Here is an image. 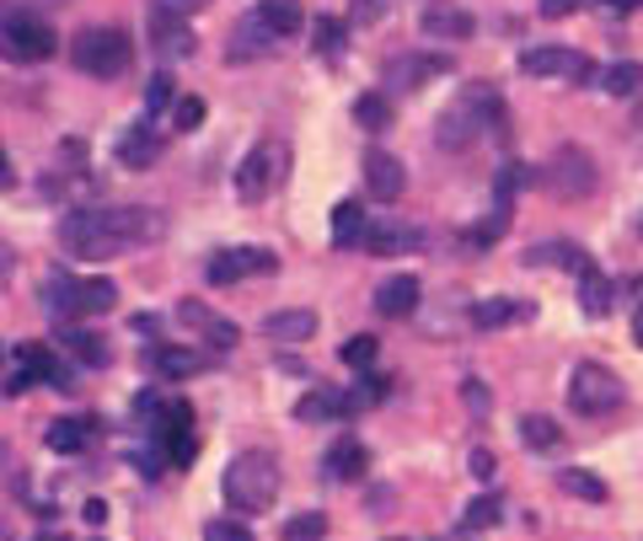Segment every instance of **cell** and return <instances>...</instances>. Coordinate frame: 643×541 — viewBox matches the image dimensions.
<instances>
[{
	"label": "cell",
	"instance_id": "cell-1",
	"mask_svg": "<svg viewBox=\"0 0 643 541\" xmlns=\"http://www.w3.org/2000/svg\"><path fill=\"white\" fill-rule=\"evenodd\" d=\"M161 237V214L155 210H134V204H102V210H70L60 220V241L64 252L102 263V258H119L134 252L145 241Z\"/></svg>",
	"mask_w": 643,
	"mask_h": 541
},
{
	"label": "cell",
	"instance_id": "cell-2",
	"mask_svg": "<svg viewBox=\"0 0 643 541\" xmlns=\"http://www.w3.org/2000/svg\"><path fill=\"white\" fill-rule=\"evenodd\" d=\"M220 493L237 514H269L279 499V461L269 451H237L225 461Z\"/></svg>",
	"mask_w": 643,
	"mask_h": 541
},
{
	"label": "cell",
	"instance_id": "cell-3",
	"mask_svg": "<svg viewBox=\"0 0 643 541\" xmlns=\"http://www.w3.org/2000/svg\"><path fill=\"white\" fill-rule=\"evenodd\" d=\"M493 119H499V97H493V87L472 81V87L440 113V146H445V151H466L472 140H483V129H493Z\"/></svg>",
	"mask_w": 643,
	"mask_h": 541
},
{
	"label": "cell",
	"instance_id": "cell-4",
	"mask_svg": "<svg viewBox=\"0 0 643 541\" xmlns=\"http://www.w3.org/2000/svg\"><path fill=\"white\" fill-rule=\"evenodd\" d=\"M113 301H119L113 279H76V273H49V284H43V305H49L60 322L102 317V311H113Z\"/></svg>",
	"mask_w": 643,
	"mask_h": 541
},
{
	"label": "cell",
	"instance_id": "cell-5",
	"mask_svg": "<svg viewBox=\"0 0 643 541\" xmlns=\"http://www.w3.org/2000/svg\"><path fill=\"white\" fill-rule=\"evenodd\" d=\"M70 60H76V70H87L97 81H119L123 70L134 64V43H129L123 28H87V32H76Z\"/></svg>",
	"mask_w": 643,
	"mask_h": 541
},
{
	"label": "cell",
	"instance_id": "cell-6",
	"mask_svg": "<svg viewBox=\"0 0 643 541\" xmlns=\"http://www.w3.org/2000/svg\"><path fill=\"white\" fill-rule=\"evenodd\" d=\"M279 178H284V146H279V140H258V146L237 161L231 188H237L242 204H263V199L279 188Z\"/></svg>",
	"mask_w": 643,
	"mask_h": 541
},
{
	"label": "cell",
	"instance_id": "cell-7",
	"mask_svg": "<svg viewBox=\"0 0 643 541\" xmlns=\"http://www.w3.org/2000/svg\"><path fill=\"white\" fill-rule=\"evenodd\" d=\"M569 408L580 419H606V413L622 408V381L606 364H574V375H569Z\"/></svg>",
	"mask_w": 643,
	"mask_h": 541
},
{
	"label": "cell",
	"instance_id": "cell-8",
	"mask_svg": "<svg viewBox=\"0 0 643 541\" xmlns=\"http://www.w3.org/2000/svg\"><path fill=\"white\" fill-rule=\"evenodd\" d=\"M54 49H60V38L49 22H38L28 11H6V22H0V54L6 60H54Z\"/></svg>",
	"mask_w": 643,
	"mask_h": 541
},
{
	"label": "cell",
	"instance_id": "cell-9",
	"mask_svg": "<svg viewBox=\"0 0 643 541\" xmlns=\"http://www.w3.org/2000/svg\"><path fill=\"white\" fill-rule=\"evenodd\" d=\"M542 182H547L552 193L563 199V204H574V199H590L595 193V156L580 151V146H557L552 161L542 167Z\"/></svg>",
	"mask_w": 643,
	"mask_h": 541
},
{
	"label": "cell",
	"instance_id": "cell-10",
	"mask_svg": "<svg viewBox=\"0 0 643 541\" xmlns=\"http://www.w3.org/2000/svg\"><path fill=\"white\" fill-rule=\"evenodd\" d=\"M521 76H536V81H595V60L590 54H580V49H557V43H547V49H525L521 54Z\"/></svg>",
	"mask_w": 643,
	"mask_h": 541
},
{
	"label": "cell",
	"instance_id": "cell-11",
	"mask_svg": "<svg viewBox=\"0 0 643 541\" xmlns=\"http://www.w3.org/2000/svg\"><path fill=\"white\" fill-rule=\"evenodd\" d=\"M210 284H242V279H263V273H279V258L269 247H225L210 258Z\"/></svg>",
	"mask_w": 643,
	"mask_h": 541
},
{
	"label": "cell",
	"instance_id": "cell-12",
	"mask_svg": "<svg viewBox=\"0 0 643 541\" xmlns=\"http://www.w3.org/2000/svg\"><path fill=\"white\" fill-rule=\"evenodd\" d=\"M451 70L445 54H398V60H386L381 70V87L386 91H424L429 81H440Z\"/></svg>",
	"mask_w": 643,
	"mask_h": 541
},
{
	"label": "cell",
	"instance_id": "cell-13",
	"mask_svg": "<svg viewBox=\"0 0 643 541\" xmlns=\"http://www.w3.org/2000/svg\"><path fill=\"white\" fill-rule=\"evenodd\" d=\"M408 188V167L392 151H365V193L375 204H398Z\"/></svg>",
	"mask_w": 643,
	"mask_h": 541
},
{
	"label": "cell",
	"instance_id": "cell-14",
	"mask_svg": "<svg viewBox=\"0 0 643 541\" xmlns=\"http://www.w3.org/2000/svg\"><path fill=\"white\" fill-rule=\"evenodd\" d=\"M419 295H424L419 273H392V279H381V290H375V311H381L386 322H402V317L419 311Z\"/></svg>",
	"mask_w": 643,
	"mask_h": 541
},
{
	"label": "cell",
	"instance_id": "cell-15",
	"mask_svg": "<svg viewBox=\"0 0 643 541\" xmlns=\"http://www.w3.org/2000/svg\"><path fill=\"white\" fill-rule=\"evenodd\" d=\"M161 440H167V461H172V467H193V455H199V434H193V408H188V402H172V408H167V429H161Z\"/></svg>",
	"mask_w": 643,
	"mask_h": 541
},
{
	"label": "cell",
	"instance_id": "cell-16",
	"mask_svg": "<svg viewBox=\"0 0 643 541\" xmlns=\"http://www.w3.org/2000/svg\"><path fill=\"white\" fill-rule=\"evenodd\" d=\"M145 32H151V49H161L167 60H183V54H193V32H188V22H183V17H172V11H161V6H151Z\"/></svg>",
	"mask_w": 643,
	"mask_h": 541
},
{
	"label": "cell",
	"instance_id": "cell-17",
	"mask_svg": "<svg viewBox=\"0 0 643 541\" xmlns=\"http://www.w3.org/2000/svg\"><path fill=\"white\" fill-rule=\"evenodd\" d=\"M419 241H424V237H419L413 226H398V220H370L360 252H370V258H402V252H413Z\"/></svg>",
	"mask_w": 643,
	"mask_h": 541
},
{
	"label": "cell",
	"instance_id": "cell-18",
	"mask_svg": "<svg viewBox=\"0 0 643 541\" xmlns=\"http://www.w3.org/2000/svg\"><path fill=\"white\" fill-rule=\"evenodd\" d=\"M354 413H360L354 397H349V391H333V387L307 391V397L295 402V419L301 423H343V419H354Z\"/></svg>",
	"mask_w": 643,
	"mask_h": 541
},
{
	"label": "cell",
	"instance_id": "cell-19",
	"mask_svg": "<svg viewBox=\"0 0 643 541\" xmlns=\"http://www.w3.org/2000/svg\"><path fill=\"white\" fill-rule=\"evenodd\" d=\"M274 43H279V32L252 11L247 22L231 28V60H263V54H274Z\"/></svg>",
	"mask_w": 643,
	"mask_h": 541
},
{
	"label": "cell",
	"instance_id": "cell-20",
	"mask_svg": "<svg viewBox=\"0 0 643 541\" xmlns=\"http://www.w3.org/2000/svg\"><path fill=\"white\" fill-rule=\"evenodd\" d=\"M536 305L531 301H515V295H493V301H478L472 305V328H515V322H531Z\"/></svg>",
	"mask_w": 643,
	"mask_h": 541
},
{
	"label": "cell",
	"instance_id": "cell-21",
	"mask_svg": "<svg viewBox=\"0 0 643 541\" xmlns=\"http://www.w3.org/2000/svg\"><path fill=\"white\" fill-rule=\"evenodd\" d=\"M178 317H183L188 328H199V332H204V343H214V349H237V343H242V332H237V322L214 317L210 305L183 301V305H178Z\"/></svg>",
	"mask_w": 643,
	"mask_h": 541
},
{
	"label": "cell",
	"instance_id": "cell-22",
	"mask_svg": "<svg viewBox=\"0 0 643 541\" xmlns=\"http://www.w3.org/2000/svg\"><path fill=\"white\" fill-rule=\"evenodd\" d=\"M365 467H370V455L365 445L354 440V434H338L333 440V451L322 455V472L333 482H354V478H365Z\"/></svg>",
	"mask_w": 643,
	"mask_h": 541
},
{
	"label": "cell",
	"instance_id": "cell-23",
	"mask_svg": "<svg viewBox=\"0 0 643 541\" xmlns=\"http://www.w3.org/2000/svg\"><path fill=\"white\" fill-rule=\"evenodd\" d=\"M525 263H531V269H569V273H580L590 258H584V247H574V241H531V247H525Z\"/></svg>",
	"mask_w": 643,
	"mask_h": 541
},
{
	"label": "cell",
	"instance_id": "cell-24",
	"mask_svg": "<svg viewBox=\"0 0 643 541\" xmlns=\"http://www.w3.org/2000/svg\"><path fill=\"white\" fill-rule=\"evenodd\" d=\"M317 332V311H269L263 317V338L274 343H311Z\"/></svg>",
	"mask_w": 643,
	"mask_h": 541
},
{
	"label": "cell",
	"instance_id": "cell-25",
	"mask_svg": "<svg viewBox=\"0 0 643 541\" xmlns=\"http://www.w3.org/2000/svg\"><path fill=\"white\" fill-rule=\"evenodd\" d=\"M574 279H580V305H584V317H606V311H612V301H616L612 279L595 269V263H584V269L574 273Z\"/></svg>",
	"mask_w": 643,
	"mask_h": 541
},
{
	"label": "cell",
	"instance_id": "cell-26",
	"mask_svg": "<svg viewBox=\"0 0 643 541\" xmlns=\"http://www.w3.org/2000/svg\"><path fill=\"white\" fill-rule=\"evenodd\" d=\"M92 434H97L92 419H54V423H49V451L81 455L87 445H92Z\"/></svg>",
	"mask_w": 643,
	"mask_h": 541
},
{
	"label": "cell",
	"instance_id": "cell-27",
	"mask_svg": "<svg viewBox=\"0 0 643 541\" xmlns=\"http://www.w3.org/2000/svg\"><path fill=\"white\" fill-rule=\"evenodd\" d=\"M472 11H461V6H429L424 11V32L429 38H472Z\"/></svg>",
	"mask_w": 643,
	"mask_h": 541
},
{
	"label": "cell",
	"instance_id": "cell-28",
	"mask_svg": "<svg viewBox=\"0 0 643 541\" xmlns=\"http://www.w3.org/2000/svg\"><path fill=\"white\" fill-rule=\"evenodd\" d=\"M595 81H601L606 97H639L643 91V64L639 60H616V64H606V70H595Z\"/></svg>",
	"mask_w": 643,
	"mask_h": 541
},
{
	"label": "cell",
	"instance_id": "cell-29",
	"mask_svg": "<svg viewBox=\"0 0 643 541\" xmlns=\"http://www.w3.org/2000/svg\"><path fill=\"white\" fill-rule=\"evenodd\" d=\"M17 370H22L28 381H54V387L64 381V364L54 360L43 343H22V349H17Z\"/></svg>",
	"mask_w": 643,
	"mask_h": 541
},
{
	"label": "cell",
	"instance_id": "cell-30",
	"mask_svg": "<svg viewBox=\"0 0 643 541\" xmlns=\"http://www.w3.org/2000/svg\"><path fill=\"white\" fill-rule=\"evenodd\" d=\"M151 364L167 375V381H188V375H199V370H204V360H199L193 349H178V343H161V349L151 354Z\"/></svg>",
	"mask_w": 643,
	"mask_h": 541
},
{
	"label": "cell",
	"instance_id": "cell-31",
	"mask_svg": "<svg viewBox=\"0 0 643 541\" xmlns=\"http://www.w3.org/2000/svg\"><path fill=\"white\" fill-rule=\"evenodd\" d=\"M60 343L64 349H70V354H76V360L81 364H108V343H102V338H97V332H87V328H76V322H64L60 328Z\"/></svg>",
	"mask_w": 643,
	"mask_h": 541
},
{
	"label": "cell",
	"instance_id": "cell-32",
	"mask_svg": "<svg viewBox=\"0 0 643 541\" xmlns=\"http://www.w3.org/2000/svg\"><path fill=\"white\" fill-rule=\"evenodd\" d=\"M365 226H370L365 210H360L354 199H343L333 210V247H360V241H365Z\"/></svg>",
	"mask_w": 643,
	"mask_h": 541
},
{
	"label": "cell",
	"instance_id": "cell-33",
	"mask_svg": "<svg viewBox=\"0 0 643 541\" xmlns=\"http://www.w3.org/2000/svg\"><path fill=\"white\" fill-rule=\"evenodd\" d=\"M354 123H360L365 134L392 129V97H386V91H365V97L354 102Z\"/></svg>",
	"mask_w": 643,
	"mask_h": 541
},
{
	"label": "cell",
	"instance_id": "cell-34",
	"mask_svg": "<svg viewBox=\"0 0 643 541\" xmlns=\"http://www.w3.org/2000/svg\"><path fill=\"white\" fill-rule=\"evenodd\" d=\"M521 440L531 451H557V445H563V429H557V419H547V413H525Z\"/></svg>",
	"mask_w": 643,
	"mask_h": 541
},
{
	"label": "cell",
	"instance_id": "cell-35",
	"mask_svg": "<svg viewBox=\"0 0 643 541\" xmlns=\"http://www.w3.org/2000/svg\"><path fill=\"white\" fill-rule=\"evenodd\" d=\"M258 17H263L279 38L301 32V22H307V17H301V0H263V6H258Z\"/></svg>",
	"mask_w": 643,
	"mask_h": 541
},
{
	"label": "cell",
	"instance_id": "cell-36",
	"mask_svg": "<svg viewBox=\"0 0 643 541\" xmlns=\"http://www.w3.org/2000/svg\"><path fill=\"white\" fill-rule=\"evenodd\" d=\"M311 38H317V43H311V49H317V60H328V64L343 60V38H349V28H343L338 17H322V22L311 28Z\"/></svg>",
	"mask_w": 643,
	"mask_h": 541
},
{
	"label": "cell",
	"instance_id": "cell-37",
	"mask_svg": "<svg viewBox=\"0 0 643 541\" xmlns=\"http://www.w3.org/2000/svg\"><path fill=\"white\" fill-rule=\"evenodd\" d=\"M557 488H563V493H574V499H590V504H601V499H606V482L595 478V472H584V467L557 472Z\"/></svg>",
	"mask_w": 643,
	"mask_h": 541
},
{
	"label": "cell",
	"instance_id": "cell-38",
	"mask_svg": "<svg viewBox=\"0 0 643 541\" xmlns=\"http://www.w3.org/2000/svg\"><path fill=\"white\" fill-rule=\"evenodd\" d=\"M155 151H161V146L151 140V129H134V134L119 146V161H123V167H151Z\"/></svg>",
	"mask_w": 643,
	"mask_h": 541
},
{
	"label": "cell",
	"instance_id": "cell-39",
	"mask_svg": "<svg viewBox=\"0 0 643 541\" xmlns=\"http://www.w3.org/2000/svg\"><path fill=\"white\" fill-rule=\"evenodd\" d=\"M489 525H499V499H472V504H466V520H461V531L478 537V531H489Z\"/></svg>",
	"mask_w": 643,
	"mask_h": 541
},
{
	"label": "cell",
	"instance_id": "cell-40",
	"mask_svg": "<svg viewBox=\"0 0 643 541\" xmlns=\"http://www.w3.org/2000/svg\"><path fill=\"white\" fill-rule=\"evenodd\" d=\"M375 354H381V343H375L370 332H354V338L343 343V364H354V370H365V364H375Z\"/></svg>",
	"mask_w": 643,
	"mask_h": 541
},
{
	"label": "cell",
	"instance_id": "cell-41",
	"mask_svg": "<svg viewBox=\"0 0 643 541\" xmlns=\"http://www.w3.org/2000/svg\"><path fill=\"white\" fill-rule=\"evenodd\" d=\"M328 537V520H322V514H295V520H290V525H284V541H322Z\"/></svg>",
	"mask_w": 643,
	"mask_h": 541
},
{
	"label": "cell",
	"instance_id": "cell-42",
	"mask_svg": "<svg viewBox=\"0 0 643 541\" xmlns=\"http://www.w3.org/2000/svg\"><path fill=\"white\" fill-rule=\"evenodd\" d=\"M172 76H151V87H145V113H167L172 108Z\"/></svg>",
	"mask_w": 643,
	"mask_h": 541
},
{
	"label": "cell",
	"instance_id": "cell-43",
	"mask_svg": "<svg viewBox=\"0 0 643 541\" xmlns=\"http://www.w3.org/2000/svg\"><path fill=\"white\" fill-rule=\"evenodd\" d=\"M204 97H183L178 108H172V129H193V123H204Z\"/></svg>",
	"mask_w": 643,
	"mask_h": 541
},
{
	"label": "cell",
	"instance_id": "cell-44",
	"mask_svg": "<svg viewBox=\"0 0 643 541\" xmlns=\"http://www.w3.org/2000/svg\"><path fill=\"white\" fill-rule=\"evenodd\" d=\"M204 541H252V531H247L242 520H210V525H204Z\"/></svg>",
	"mask_w": 643,
	"mask_h": 541
},
{
	"label": "cell",
	"instance_id": "cell-45",
	"mask_svg": "<svg viewBox=\"0 0 643 541\" xmlns=\"http://www.w3.org/2000/svg\"><path fill=\"white\" fill-rule=\"evenodd\" d=\"M349 397H354V408H370V402H381V397H386V381H360Z\"/></svg>",
	"mask_w": 643,
	"mask_h": 541
},
{
	"label": "cell",
	"instance_id": "cell-46",
	"mask_svg": "<svg viewBox=\"0 0 643 541\" xmlns=\"http://www.w3.org/2000/svg\"><path fill=\"white\" fill-rule=\"evenodd\" d=\"M161 11H172V17H193V11H204L210 0H155Z\"/></svg>",
	"mask_w": 643,
	"mask_h": 541
},
{
	"label": "cell",
	"instance_id": "cell-47",
	"mask_svg": "<svg viewBox=\"0 0 643 541\" xmlns=\"http://www.w3.org/2000/svg\"><path fill=\"white\" fill-rule=\"evenodd\" d=\"M580 6H595V0H542V17H569Z\"/></svg>",
	"mask_w": 643,
	"mask_h": 541
},
{
	"label": "cell",
	"instance_id": "cell-48",
	"mask_svg": "<svg viewBox=\"0 0 643 541\" xmlns=\"http://www.w3.org/2000/svg\"><path fill=\"white\" fill-rule=\"evenodd\" d=\"M493 472H499V467H493V455L483 451V445H478V451H472V478H483V482H489Z\"/></svg>",
	"mask_w": 643,
	"mask_h": 541
},
{
	"label": "cell",
	"instance_id": "cell-49",
	"mask_svg": "<svg viewBox=\"0 0 643 541\" xmlns=\"http://www.w3.org/2000/svg\"><path fill=\"white\" fill-rule=\"evenodd\" d=\"M11 273H17V247H11V241H0V284H6Z\"/></svg>",
	"mask_w": 643,
	"mask_h": 541
},
{
	"label": "cell",
	"instance_id": "cell-50",
	"mask_svg": "<svg viewBox=\"0 0 643 541\" xmlns=\"http://www.w3.org/2000/svg\"><path fill=\"white\" fill-rule=\"evenodd\" d=\"M102 520H108V504H102V499H92V504H87V525H102Z\"/></svg>",
	"mask_w": 643,
	"mask_h": 541
},
{
	"label": "cell",
	"instance_id": "cell-51",
	"mask_svg": "<svg viewBox=\"0 0 643 541\" xmlns=\"http://www.w3.org/2000/svg\"><path fill=\"white\" fill-rule=\"evenodd\" d=\"M633 343H639V349H643V305H639V311H633Z\"/></svg>",
	"mask_w": 643,
	"mask_h": 541
},
{
	"label": "cell",
	"instance_id": "cell-52",
	"mask_svg": "<svg viewBox=\"0 0 643 541\" xmlns=\"http://www.w3.org/2000/svg\"><path fill=\"white\" fill-rule=\"evenodd\" d=\"M601 6H606V11H633L639 0H601Z\"/></svg>",
	"mask_w": 643,
	"mask_h": 541
},
{
	"label": "cell",
	"instance_id": "cell-53",
	"mask_svg": "<svg viewBox=\"0 0 643 541\" xmlns=\"http://www.w3.org/2000/svg\"><path fill=\"white\" fill-rule=\"evenodd\" d=\"M6 172H11V161H6V151H0V182H6Z\"/></svg>",
	"mask_w": 643,
	"mask_h": 541
},
{
	"label": "cell",
	"instance_id": "cell-54",
	"mask_svg": "<svg viewBox=\"0 0 643 541\" xmlns=\"http://www.w3.org/2000/svg\"><path fill=\"white\" fill-rule=\"evenodd\" d=\"M639 123H643V91H639Z\"/></svg>",
	"mask_w": 643,
	"mask_h": 541
},
{
	"label": "cell",
	"instance_id": "cell-55",
	"mask_svg": "<svg viewBox=\"0 0 643 541\" xmlns=\"http://www.w3.org/2000/svg\"><path fill=\"white\" fill-rule=\"evenodd\" d=\"M0 461H6V445H0Z\"/></svg>",
	"mask_w": 643,
	"mask_h": 541
},
{
	"label": "cell",
	"instance_id": "cell-56",
	"mask_svg": "<svg viewBox=\"0 0 643 541\" xmlns=\"http://www.w3.org/2000/svg\"><path fill=\"white\" fill-rule=\"evenodd\" d=\"M392 541H402V537H392Z\"/></svg>",
	"mask_w": 643,
	"mask_h": 541
},
{
	"label": "cell",
	"instance_id": "cell-57",
	"mask_svg": "<svg viewBox=\"0 0 643 541\" xmlns=\"http://www.w3.org/2000/svg\"><path fill=\"white\" fill-rule=\"evenodd\" d=\"M639 226H643V220H639Z\"/></svg>",
	"mask_w": 643,
	"mask_h": 541
}]
</instances>
